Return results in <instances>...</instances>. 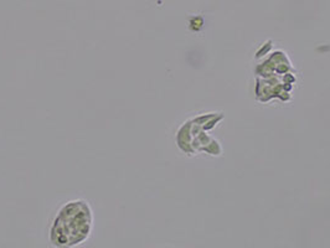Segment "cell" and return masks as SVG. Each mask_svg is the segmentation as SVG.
<instances>
[{
	"instance_id": "cell-1",
	"label": "cell",
	"mask_w": 330,
	"mask_h": 248,
	"mask_svg": "<svg viewBox=\"0 0 330 248\" xmlns=\"http://www.w3.org/2000/svg\"><path fill=\"white\" fill-rule=\"evenodd\" d=\"M93 230V212L84 200L66 202L56 214L51 228L50 242L53 247L71 248L86 242Z\"/></svg>"
}]
</instances>
